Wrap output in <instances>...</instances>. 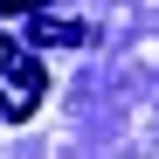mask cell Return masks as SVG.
Returning a JSON list of instances; mask_svg holds the SVG:
<instances>
[{
  "mask_svg": "<svg viewBox=\"0 0 159 159\" xmlns=\"http://www.w3.org/2000/svg\"><path fill=\"white\" fill-rule=\"evenodd\" d=\"M42 97H48V69H42L21 42L0 35V118H7V125H28V118L42 111Z\"/></svg>",
  "mask_w": 159,
  "mask_h": 159,
  "instance_id": "obj_1",
  "label": "cell"
},
{
  "mask_svg": "<svg viewBox=\"0 0 159 159\" xmlns=\"http://www.w3.org/2000/svg\"><path fill=\"white\" fill-rule=\"evenodd\" d=\"M0 7H7V14H42L48 0H0Z\"/></svg>",
  "mask_w": 159,
  "mask_h": 159,
  "instance_id": "obj_2",
  "label": "cell"
}]
</instances>
